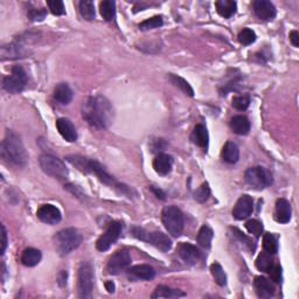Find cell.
<instances>
[{"label":"cell","mask_w":299,"mask_h":299,"mask_svg":"<svg viewBox=\"0 0 299 299\" xmlns=\"http://www.w3.org/2000/svg\"><path fill=\"white\" fill-rule=\"evenodd\" d=\"M82 116L90 127L106 129L113 122L114 109L109 101L103 96H92L82 107Z\"/></svg>","instance_id":"obj_1"},{"label":"cell","mask_w":299,"mask_h":299,"mask_svg":"<svg viewBox=\"0 0 299 299\" xmlns=\"http://www.w3.org/2000/svg\"><path fill=\"white\" fill-rule=\"evenodd\" d=\"M66 159L67 161H69L73 166L76 167L78 171L88 173V174L96 175V178L98 179L101 182L106 183L108 186L114 187V188L120 190L121 193H125V194L130 193L129 187L123 185V183L118 182L113 175H110L109 173L106 171V168H104L97 160L89 159V158H85L82 156H68Z\"/></svg>","instance_id":"obj_2"},{"label":"cell","mask_w":299,"mask_h":299,"mask_svg":"<svg viewBox=\"0 0 299 299\" xmlns=\"http://www.w3.org/2000/svg\"><path fill=\"white\" fill-rule=\"evenodd\" d=\"M2 157L17 166H25L28 161V153L23 142L16 133L7 131L2 142Z\"/></svg>","instance_id":"obj_3"},{"label":"cell","mask_w":299,"mask_h":299,"mask_svg":"<svg viewBox=\"0 0 299 299\" xmlns=\"http://www.w3.org/2000/svg\"><path fill=\"white\" fill-rule=\"evenodd\" d=\"M82 242V235L77 229L67 228L60 230L54 236V244L55 249L61 256H66L71 251L77 249Z\"/></svg>","instance_id":"obj_4"},{"label":"cell","mask_w":299,"mask_h":299,"mask_svg":"<svg viewBox=\"0 0 299 299\" xmlns=\"http://www.w3.org/2000/svg\"><path fill=\"white\" fill-rule=\"evenodd\" d=\"M132 234L133 236L137 237V239L145 241V242L150 243L151 246L156 247L157 249L163 251V253H166V251H168L172 248L171 239L161 232L149 233L146 232L145 229L136 227V228L132 229Z\"/></svg>","instance_id":"obj_5"},{"label":"cell","mask_w":299,"mask_h":299,"mask_svg":"<svg viewBox=\"0 0 299 299\" xmlns=\"http://www.w3.org/2000/svg\"><path fill=\"white\" fill-rule=\"evenodd\" d=\"M163 223L165 228L172 236L178 237L183 230V215L182 212L175 206H167L163 211Z\"/></svg>","instance_id":"obj_6"},{"label":"cell","mask_w":299,"mask_h":299,"mask_svg":"<svg viewBox=\"0 0 299 299\" xmlns=\"http://www.w3.org/2000/svg\"><path fill=\"white\" fill-rule=\"evenodd\" d=\"M244 178H246L248 185L255 189H264L266 187L271 186L273 182L271 172L268 168L262 166L248 168Z\"/></svg>","instance_id":"obj_7"},{"label":"cell","mask_w":299,"mask_h":299,"mask_svg":"<svg viewBox=\"0 0 299 299\" xmlns=\"http://www.w3.org/2000/svg\"><path fill=\"white\" fill-rule=\"evenodd\" d=\"M39 163H40V167L46 174L59 180H64L68 178V174H69L68 168L59 158L50 156V154H42L40 159H39Z\"/></svg>","instance_id":"obj_8"},{"label":"cell","mask_w":299,"mask_h":299,"mask_svg":"<svg viewBox=\"0 0 299 299\" xmlns=\"http://www.w3.org/2000/svg\"><path fill=\"white\" fill-rule=\"evenodd\" d=\"M93 289V270L88 262H83L78 269L77 292L80 298H91Z\"/></svg>","instance_id":"obj_9"},{"label":"cell","mask_w":299,"mask_h":299,"mask_svg":"<svg viewBox=\"0 0 299 299\" xmlns=\"http://www.w3.org/2000/svg\"><path fill=\"white\" fill-rule=\"evenodd\" d=\"M27 74L21 66H14L11 75L4 78L3 88L10 93H19L27 84Z\"/></svg>","instance_id":"obj_10"},{"label":"cell","mask_w":299,"mask_h":299,"mask_svg":"<svg viewBox=\"0 0 299 299\" xmlns=\"http://www.w3.org/2000/svg\"><path fill=\"white\" fill-rule=\"evenodd\" d=\"M122 230H123V223L115 221L111 222L108 227L106 233L97 240L96 248L99 251H107L116 241L120 239Z\"/></svg>","instance_id":"obj_11"},{"label":"cell","mask_w":299,"mask_h":299,"mask_svg":"<svg viewBox=\"0 0 299 299\" xmlns=\"http://www.w3.org/2000/svg\"><path fill=\"white\" fill-rule=\"evenodd\" d=\"M131 256L127 250H118L110 257L108 262V272L110 275H120L131 265Z\"/></svg>","instance_id":"obj_12"},{"label":"cell","mask_w":299,"mask_h":299,"mask_svg":"<svg viewBox=\"0 0 299 299\" xmlns=\"http://www.w3.org/2000/svg\"><path fill=\"white\" fill-rule=\"evenodd\" d=\"M254 211V200L248 194H244L237 200L233 210V216L236 220H244L249 218Z\"/></svg>","instance_id":"obj_13"},{"label":"cell","mask_w":299,"mask_h":299,"mask_svg":"<svg viewBox=\"0 0 299 299\" xmlns=\"http://www.w3.org/2000/svg\"><path fill=\"white\" fill-rule=\"evenodd\" d=\"M37 216L40 221L47 223V225H56L62 219V215H61L59 208L49 204L43 205V206L39 208L37 212Z\"/></svg>","instance_id":"obj_14"},{"label":"cell","mask_w":299,"mask_h":299,"mask_svg":"<svg viewBox=\"0 0 299 299\" xmlns=\"http://www.w3.org/2000/svg\"><path fill=\"white\" fill-rule=\"evenodd\" d=\"M254 12L256 14L258 19L264 20V21H270L275 19L277 11L275 5L271 2H268V0H256L253 4Z\"/></svg>","instance_id":"obj_15"},{"label":"cell","mask_w":299,"mask_h":299,"mask_svg":"<svg viewBox=\"0 0 299 299\" xmlns=\"http://www.w3.org/2000/svg\"><path fill=\"white\" fill-rule=\"evenodd\" d=\"M176 251H178V255L181 257L182 261L189 265L196 264L201 257L200 250L195 246L189 243H180Z\"/></svg>","instance_id":"obj_16"},{"label":"cell","mask_w":299,"mask_h":299,"mask_svg":"<svg viewBox=\"0 0 299 299\" xmlns=\"http://www.w3.org/2000/svg\"><path fill=\"white\" fill-rule=\"evenodd\" d=\"M56 129L64 140H67L69 143L76 142L77 131L75 129L74 124L69 120H67V118H59L56 121Z\"/></svg>","instance_id":"obj_17"},{"label":"cell","mask_w":299,"mask_h":299,"mask_svg":"<svg viewBox=\"0 0 299 299\" xmlns=\"http://www.w3.org/2000/svg\"><path fill=\"white\" fill-rule=\"evenodd\" d=\"M173 166V158L168 154L160 153L153 160V168L159 175H167L171 173Z\"/></svg>","instance_id":"obj_18"},{"label":"cell","mask_w":299,"mask_h":299,"mask_svg":"<svg viewBox=\"0 0 299 299\" xmlns=\"http://www.w3.org/2000/svg\"><path fill=\"white\" fill-rule=\"evenodd\" d=\"M254 285L256 287L257 294L261 298H270L275 294V286L271 283V280L265 278V277L258 276L255 278Z\"/></svg>","instance_id":"obj_19"},{"label":"cell","mask_w":299,"mask_h":299,"mask_svg":"<svg viewBox=\"0 0 299 299\" xmlns=\"http://www.w3.org/2000/svg\"><path fill=\"white\" fill-rule=\"evenodd\" d=\"M291 205L286 199H278L276 203V220L279 223H287L291 220Z\"/></svg>","instance_id":"obj_20"},{"label":"cell","mask_w":299,"mask_h":299,"mask_svg":"<svg viewBox=\"0 0 299 299\" xmlns=\"http://www.w3.org/2000/svg\"><path fill=\"white\" fill-rule=\"evenodd\" d=\"M73 90L67 83H59L54 89V98L63 106L69 104L73 99Z\"/></svg>","instance_id":"obj_21"},{"label":"cell","mask_w":299,"mask_h":299,"mask_svg":"<svg viewBox=\"0 0 299 299\" xmlns=\"http://www.w3.org/2000/svg\"><path fill=\"white\" fill-rule=\"evenodd\" d=\"M190 139L193 140V143L195 145L203 147V149H207L208 144H210V136H208V131L205 125L199 124L194 128Z\"/></svg>","instance_id":"obj_22"},{"label":"cell","mask_w":299,"mask_h":299,"mask_svg":"<svg viewBox=\"0 0 299 299\" xmlns=\"http://www.w3.org/2000/svg\"><path fill=\"white\" fill-rule=\"evenodd\" d=\"M129 271L131 275H133L139 279L150 280V279H153L154 276H156V270L149 264H138V265L131 266V268L129 269Z\"/></svg>","instance_id":"obj_23"},{"label":"cell","mask_w":299,"mask_h":299,"mask_svg":"<svg viewBox=\"0 0 299 299\" xmlns=\"http://www.w3.org/2000/svg\"><path fill=\"white\" fill-rule=\"evenodd\" d=\"M230 128L236 135L246 136L250 131V122L244 116H235L230 121Z\"/></svg>","instance_id":"obj_24"},{"label":"cell","mask_w":299,"mask_h":299,"mask_svg":"<svg viewBox=\"0 0 299 299\" xmlns=\"http://www.w3.org/2000/svg\"><path fill=\"white\" fill-rule=\"evenodd\" d=\"M42 258L41 251L35 248H27L21 255V263L26 266H35L40 263Z\"/></svg>","instance_id":"obj_25"},{"label":"cell","mask_w":299,"mask_h":299,"mask_svg":"<svg viewBox=\"0 0 299 299\" xmlns=\"http://www.w3.org/2000/svg\"><path fill=\"white\" fill-rule=\"evenodd\" d=\"M216 11L223 18H230L236 13L237 4L232 0H219L215 3Z\"/></svg>","instance_id":"obj_26"},{"label":"cell","mask_w":299,"mask_h":299,"mask_svg":"<svg viewBox=\"0 0 299 299\" xmlns=\"http://www.w3.org/2000/svg\"><path fill=\"white\" fill-rule=\"evenodd\" d=\"M222 158L223 160L229 164L237 163L240 158V150L235 143L227 142L226 145L223 146L222 150Z\"/></svg>","instance_id":"obj_27"},{"label":"cell","mask_w":299,"mask_h":299,"mask_svg":"<svg viewBox=\"0 0 299 299\" xmlns=\"http://www.w3.org/2000/svg\"><path fill=\"white\" fill-rule=\"evenodd\" d=\"M186 293L182 292V291L176 290V289H171V287L165 286V285H159L157 286V289L154 290L152 293L153 299L157 298H179V297H185Z\"/></svg>","instance_id":"obj_28"},{"label":"cell","mask_w":299,"mask_h":299,"mask_svg":"<svg viewBox=\"0 0 299 299\" xmlns=\"http://www.w3.org/2000/svg\"><path fill=\"white\" fill-rule=\"evenodd\" d=\"M213 230H212L211 227L208 226H204L201 227V229L199 230V234L196 236V242L199 243V246H201L205 249H208L211 247L212 240H213Z\"/></svg>","instance_id":"obj_29"},{"label":"cell","mask_w":299,"mask_h":299,"mask_svg":"<svg viewBox=\"0 0 299 299\" xmlns=\"http://www.w3.org/2000/svg\"><path fill=\"white\" fill-rule=\"evenodd\" d=\"M101 16L106 21H111L116 16V3L113 0H106L99 4Z\"/></svg>","instance_id":"obj_30"},{"label":"cell","mask_w":299,"mask_h":299,"mask_svg":"<svg viewBox=\"0 0 299 299\" xmlns=\"http://www.w3.org/2000/svg\"><path fill=\"white\" fill-rule=\"evenodd\" d=\"M273 265H275V263H273V259L271 258V254L264 251V253H261L258 255V257L256 259V266L258 270H261L263 272L269 273V271L271 270Z\"/></svg>","instance_id":"obj_31"},{"label":"cell","mask_w":299,"mask_h":299,"mask_svg":"<svg viewBox=\"0 0 299 299\" xmlns=\"http://www.w3.org/2000/svg\"><path fill=\"white\" fill-rule=\"evenodd\" d=\"M168 77H170V81L172 82V84H174L176 88H179L183 93H186V95H188L190 97L194 96V90L186 80H183L182 77H180L178 75H174V74H170V76Z\"/></svg>","instance_id":"obj_32"},{"label":"cell","mask_w":299,"mask_h":299,"mask_svg":"<svg viewBox=\"0 0 299 299\" xmlns=\"http://www.w3.org/2000/svg\"><path fill=\"white\" fill-rule=\"evenodd\" d=\"M78 6H80V12H81V16L84 18L85 20H93L95 19V16H96V12H95V5H93L92 2H90V0H82L78 4Z\"/></svg>","instance_id":"obj_33"},{"label":"cell","mask_w":299,"mask_h":299,"mask_svg":"<svg viewBox=\"0 0 299 299\" xmlns=\"http://www.w3.org/2000/svg\"><path fill=\"white\" fill-rule=\"evenodd\" d=\"M263 248L266 253L269 254H276L278 251V242L275 235H272L271 233H265L263 236Z\"/></svg>","instance_id":"obj_34"},{"label":"cell","mask_w":299,"mask_h":299,"mask_svg":"<svg viewBox=\"0 0 299 299\" xmlns=\"http://www.w3.org/2000/svg\"><path fill=\"white\" fill-rule=\"evenodd\" d=\"M211 272L212 275H213L215 282L219 284L220 286H225L227 284V275L225 272V270L221 266L220 263H213V264L211 265Z\"/></svg>","instance_id":"obj_35"},{"label":"cell","mask_w":299,"mask_h":299,"mask_svg":"<svg viewBox=\"0 0 299 299\" xmlns=\"http://www.w3.org/2000/svg\"><path fill=\"white\" fill-rule=\"evenodd\" d=\"M164 21H163V18L160 16H157V17H153V18H150V19H146L145 21H143V23L139 24V30L140 31H150V30H154V28H158V27H161L163 26Z\"/></svg>","instance_id":"obj_36"},{"label":"cell","mask_w":299,"mask_h":299,"mask_svg":"<svg viewBox=\"0 0 299 299\" xmlns=\"http://www.w3.org/2000/svg\"><path fill=\"white\" fill-rule=\"evenodd\" d=\"M211 195V188L208 186L207 182H205L201 185L199 188H197L195 192H194V199H195L197 203L204 204L208 200V197Z\"/></svg>","instance_id":"obj_37"},{"label":"cell","mask_w":299,"mask_h":299,"mask_svg":"<svg viewBox=\"0 0 299 299\" xmlns=\"http://www.w3.org/2000/svg\"><path fill=\"white\" fill-rule=\"evenodd\" d=\"M239 41L242 43L243 46H249L251 43L256 41V34L250 28H244L240 32L239 34Z\"/></svg>","instance_id":"obj_38"},{"label":"cell","mask_w":299,"mask_h":299,"mask_svg":"<svg viewBox=\"0 0 299 299\" xmlns=\"http://www.w3.org/2000/svg\"><path fill=\"white\" fill-rule=\"evenodd\" d=\"M233 107L235 108L236 110L240 111H244L248 109L250 104V97L248 95H243V96H236L233 98Z\"/></svg>","instance_id":"obj_39"},{"label":"cell","mask_w":299,"mask_h":299,"mask_svg":"<svg viewBox=\"0 0 299 299\" xmlns=\"http://www.w3.org/2000/svg\"><path fill=\"white\" fill-rule=\"evenodd\" d=\"M246 228L248 232L253 234V235L256 237L261 236L263 233V225L259 221H257V220H249V221L246 223Z\"/></svg>","instance_id":"obj_40"},{"label":"cell","mask_w":299,"mask_h":299,"mask_svg":"<svg viewBox=\"0 0 299 299\" xmlns=\"http://www.w3.org/2000/svg\"><path fill=\"white\" fill-rule=\"evenodd\" d=\"M47 6L49 7L50 12L54 16H63L66 13V9H64V4L61 0H53V2H47Z\"/></svg>","instance_id":"obj_41"},{"label":"cell","mask_w":299,"mask_h":299,"mask_svg":"<svg viewBox=\"0 0 299 299\" xmlns=\"http://www.w3.org/2000/svg\"><path fill=\"white\" fill-rule=\"evenodd\" d=\"M28 18L32 21H42L47 16L46 9H31L28 10Z\"/></svg>","instance_id":"obj_42"},{"label":"cell","mask_w":299,"mask_h":299,"mask_svg":"<svg viewBox=\"0 0 299 299\" xmlns=\"http://www.w3.org/2000/svg\"><path fill=\"white\" fill-rule=\"evenodd\" d=\"M269 275L271 277V279L273 282L276 283H279L280 279H282V268H280V265L278 264H275L271 268V270L269 271Z\"/></svg>","instance_id":"obj_43"},{"label":"cell","mask_w":299,"mask_h":299,"mask_svg":"<svg viewBox=\"0 0 299 299\" xmlns=\"http://www.w3.org/2000/svg\"><path fill=\"white\" fill-rule=\"evenodd\" d=\"M234 233H236L235 235H236V236H239V239H240L241 241H243V243L246 244V246H247L248 248H249V249H250L251 251H254V250H255V244H254L253 241H251V240L249 239V237L244 236L243 234L241 233V232H239V230H237V229H234Z\"/></svg>","instance_id":"obj_44"},{"label":"cell","mask_w":299,"mask_h":299,"mask_svg":"<svg viewBox=\"0 0 299 299\" xmlns=\"http://www.w3.org/2000/svg\"><path fill=\"white\" fill-rule=\"evenodd\" d=\"M6 247H7V233H6V229H5V226H2V250H0V253L2 255L5 253L6 250Z\"/></svg>","instance_id":"obj_45"},{"label":"cell","mask_w":299,"mask_h":299,"mask_svg":"<svg viewBox=\"0 0 299 299\" xmlns=\"http://www.w3.org/2000/svg\"><path fill=\"white\" fill-rule=\"evenodd\" d=\"M66 188L68 189V190H70L71 193L74 194V195H76L77 197H82V196H85L83 193L81 192V189H80V187L78 186H75V185H71V183H69V185H67L66 186Z\"/></svg>","instance_id":"obj_46"},{"label":"cell","mask_w":299,"mask_h":299,"mask_svg":"<svg viewBox=\"0 0 299 299\" xmlns=\"http://www.w3.org/2000/svg\"><path fill=\"white\" fill-rule=\"evenodd\" d=\"M290 41L294 47L299 46V33L297 31H292L290 33Z\"/></svg>","instance_id":"obj_47"},{"label":"cell","mask_w":299,"mask_h":299,"mask_svg":"<svg viewBox=\"0 0 299 299\" xmlns=\"http://www.w3.org/2000/svg\"><path fill=\"white\" fill-rule=\"evenodd\" d=\"M150 189L152 190V192H153L154 194H156V196L158 197V199L165 200V193L163 192V190L159 189V188H157V187H153V186H151V187H150Z\"/></svg>","instance_id":"obj_48"},{"label":"cell","mask_w":299,"mask_h":299,"mask_svg":"<svg viewBox=\"0 0 299 299\" xmlns=\"http://www.w3.org/2000/svg\"><path fill=\"white\" fill-rule=\"evenodd\" d=\"M106 289L108 290V292L109 293H114L115 292V284L109 280V282L106 283Z\"/></svg>","instance_id":"obj_49"}]
</instances>
